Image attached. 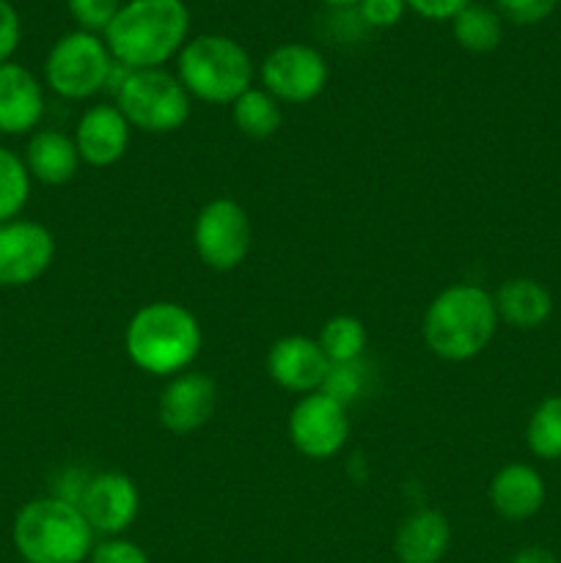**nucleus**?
I'll use <instances>...</instances> for the list:
<instances>
[{
	"label": "nucleus",
	"instance_id": "nucleus-1",
	"mask_svg": "<svg viewBox=\"0 0 561 563\" xmlns=\"http://www.w3.org/2000/svg\"><path fill=\"white\" fill-rule=\"evenodd\" d=\"M190 33L185 0H127L105 31L110 55L124 69H163Z\"/></svg>",
	"mask_w": 561,
	"mask_h": 563
},
{
	"label": "nucleus",
	"instance_id": "nucleus-2",
	"mask_svg": "<svg viewBox=\"0 0 561 563\" xmlns=\"http://www.w3.org/2000/svg\"><path fill=\"white\" fill-rule=\"evenodd\" d=\"M498 311L487 289L476 284H454L440 291L424 313V344L440 361H473L487 350L498 330Z\"/></svg>",
	"mask_w": 561,
	"mask_h": 563
},
{
	"label": "nucleus",
	"instance_id": "nucleus-3",
	"mask_svg": "<svg viewBox=\"0 0 561 563\" xmlns=\"http://www.w3.org/2000/svg\"><path fill=\"white\" fill-rule=\"evenodd\" d=\"M204 344L196 313L182 302H148L138 308L124 333L130 361L152 377H176L187 372Z\"/></svg>",
	"mask_w": 561,
	"mask_h": 563
},
{
	"label": "nucleus",
	"instance_id": "nucleus-4",
	"mask_svg": "<svg viewBox=\"0 0 561 563\" xmlns=\"http://www.w3.org/2000/svg\"><path fill=\"white\" fill-rule=\"evenodd\" d=\"M94 539L82 511L55 495L28 500L11 526V542L25 563H82L97 544Z\"/></svg>",
	"mask_w": 561,
	"mask_h": 563
},
{
	"label": "nucleus",
	"instance_id": "nucleus-5",
	"mask_svg": "<svg viewBox=\"0 0 561 563\" xmlns=\"http://www.w3.org/2000/svg\"><path fill=\"white\" fill-rule=\"evenodd\" d=\"M176 77L193 99L209 104H234L253 88V60L237 38L201 33L187 38L176 55Z\"/></svg>",
	"mask_w": 561,
	"mask_h": 563
},
{
	"label": "nucleus",
	"instance_id": "nucleus-6",
	"mask_svg": "<svg viewBox=\"0 0 561 563\" xmlns=\"http://www.w3.org/2000/svg\"><path fill=\"white\" fill-rule=\"evenodd\" d=\"M116 108L124 113L132 130L148 135H168L190 119L193 97L176 75L165 69H121L113 82Z\"/></svg>",
	"mask_w": 561,
	"mask_h": 563
},
{
	"label": "nucleus",
	"instance_id": "nucleus-7",
	"mask_svg": "<svg viewBox=\"0 0 561 563\" xmlns=\"http://www.w3.org/2000/svg\"><path fill=\"white\" fill-rule=\"evenodd\" d=\"M116 60L102 36L88 31H72L53 44L44 60V80L58 97L80 102L97 97L110 86Z\"/></svg>",
	"mask_w": 561,
	"mask_h": 563
},
{
	"label": "nucleus",
	"instance_id": "nucleus-8",
	"mask_svg": "<svg viewBox=\"0 0 561 563\" xmlns=\"http://www.w3.org/2000/svg\"><path fill=\"white\" fill-rule=\"evenodd\" d=\"M253 225L234 198H212L204 203L193 225V245L198 258L215 273H231L251 253Z\"/></svg>",
	"mask_w": 561,
	"mask_h": 563
},
{
	"label": "nucleus",
	"instance_id": "nucleus-9",
	"mask_svg": "<svg viewBox=\"0 0 561 563\" xmlns=\"http://www.w3.org/2000/svg\"><path fill=\"white\" fill-rule=\"evenodd\" d=\"M328 64L311 44L289 42L270 49L262 60V86L278 102L306 104L328 86Z\"/></svg>",
	"mask_w": 561,
	"mask_h": 563
},
{
	"label": "nucleus",
	"instance_id": "nucleus-10",
	"mask_svg": "<svg viewBox=\"0 0 561 563\" xmlns=\"http://www.w3.org/2000/svg\"><path fill=\"white\" fill-rule=\"evenodd\" d=\"M350 438V416L333 396L306 394L289 412V440L308 460H330L339 454Z\"/></svg>",
	"mask_w": 561,
	"mask_h": 563
},
{
	"label": "nucleus",
	"instance_id": "nucleus-11",
	"mask_svg": "<svg viewBox=\"0 0 561 563\" xmlns=\"http://www.w3.org/2000/svg\"><path fill=\"white\" fill-rule=\"evenodd\" d=\"M55 258V240L36 220L0 225V289H22L42 278Z\"/></svg>",
	"mask_w": 561,
	"mask_h": 563
},
{
	"label": "nucleus",
	"instance_id": "nucleus-12",
	"mask_svg": "<svg viewBox=\"0 0 561 563\" xmlns=\"http://www.w3.org/2000/svg\"><path fill=\"white\" fill-rule=\"evenodd\" d=\"M77 509L97 537H121L141 511V493L124 473H97L88 476Z\"/></svg>",
	"mask_w": 561,
	"mask_h": 563
},
{
	"label": "nucleus",
	"instance_id": "nucleus-13",
	"mask_svg": "<svg viewBox=\"0 0 561 563\" xmlns=\"http://www.w3.org/2000/svg\"><path fill=\"white\" fill-rule=\"evenodd\" d=\"M218 407V385L201 372H182L170 377L157 401V418L168 432L190 434L201 429Z\"/></svg>",
	"mask_w": 561,
	"mask_h": 563
},
{
	"label": "nucleus",
	"instance_id": "nucleus-14",
	"mask_svg": "<svg viewBox=\"0 0 561 563\" xmlns=\"http://www.w3.org/2000/svg\"><path fill=\"white\" fill-rule=\"evenodd\" d=\"M330 361L317 339L284 335L267 352V374L278 388L292 394H317L328 379Z\"/></svg>",
	"mask_w": 561,
	"mask_h": 563
},
{
	"label": "nucleus",
	"instance_id": "nucleus-15",
	"mask_svg": "<svg viewBox=\"0 0 561 563\" xmlns=\"http://www.w3.org/2000/svg\"><path fill=\"white\" fill-rule=\"evenodd\" d=\"M75 146L91 168H110L130 148L132 126L116 104H94L75 126Z\"/></svg>",
	"mask_w": 561,
	"mask_h": 563
},
{
	"label": "nucleus",
	"instance_id": "nucleus-16",
	"mask_svg": "<svg viewBox=\"0 0 561 563\" xmlns=\"http://www.w3.org/2000/svg\"><path fill=\"white\" fill-rule=\"evenodd\" d=\"M44 115V88L22 64L0 66V135L36 132Z\"/></svg>",
	"mask_w": 561,
	"mask_h": 563
},
{
	"label": "nucleus",
	"instance_id": "nucleus-17",
	"mask_svg": "<svg viewBox=\"0 0 561 563\" xmlns=\"http://www.w3.org/2000/svg\"><path fill=\"white\" fill-rule=\"evenodd\" d=\"M544 498H548V489L539 471L522 462L501 467L490 482V504L495 515L509 522L531 520L544 506Z\"/></svg>",
	"mask_w": 561,
	"mask_h": 563
},
{
	"label": "nucleus",
	"instance_id": "nucleus-18",
	"mask_svg": "<svg viewBox=\"0 0 561 563\" xmlns=\"http://www.w3.org/2000/svg\"><path fill=\"white\" fill-rule=\"evenodd\" d=\"M25 168L31 179L42 181L47 187H61L72 181L80 170V152L75 146V137L61 130H36L28 137Z\"/></svg>",
	"mask_w": 561,
	"mask_h": 563
},
{
	"label": "nucleus",
	"instance_id": "nucleus-19",
	"mask_svg": "<svg viewBox=\"0 0 561 563\" xmlns=\"http://www.w3.org/2000/svg\"><path fill=\"white\" fill-rule=\"evenodd\" d=\"M449 544L451 526L443 511L418 509L396 531L394 553L399 563H440Z\"/></svg>",
	"mask_w": 561,
	"mask_h": 563
},
{
	"label": "nucleus",
	"instance_id": "nucleus-20",
	"mask_svg": "<svg viewBox=\"0 0 561 563\" xmlns=\"http://www.w3.org/2000/svg\"><path fill=\"white\" fill-rule=\"evenodd\" d=\"M501 322L515 330H537L553 313V297L539 280L509 278L493 295Z\"/></svg>",
	"mask_w": 561,
	"mask_h": 563
},
{
	"label": "nucleus",
	"instance_id": "nucleus-21",
	"mask_svg": "<svg viewBox=\"0 0 561 563\" xmlns=\"http://www.w3.org/2000/svg\"><path fill=\"white\" fill-rule=\"evenodd\" d=\"M451 36H454V42L460 44L465 53L487 55L493 53L501 44V38H504V22H501V14L493 5H484L473 0L471 5H465V9L451 20Z\"/></svg>",
	"mask_w": 561,
	"mask_h": 563
},
{
	"label": "nucleus",
	"instance_id": "nucleus-22",
	"mask_svg": "<svg viewBox=\"0 0 561 563\" xmlns=\"http://www.w3.org/2000/svg\"><path fill=\"white\" fill-rule=\"evenodd\" d=\"M231 119H234V126L245 137H253V141H267L275 132L280 130V121H284V113H280V102L267 93L264 88H248L234 104H231Z\"/></svg>",
	"mask_w": 561,
	"mask_h": 563
},
{
	"label": "nucleus",
	"instance_id": "nucleus-23",
	"mask_svg": "<svg viewBox=\"0 0 561 563\" xmlns=\"http://www.w3.org/2000/svg\"><path fill=\"white\" fill-rule=\"evenodd\" d=\"M317 341L330 363H358L366 352L369 333L361 319L341 313V317L328 319L322 324Z\"/></svg>",
	"mask_w": 561,
	"mask_h": 563
},
{
	"label": "nucleus",
	"instance_id": "nucleus-24",
	"mask_svg": "<svg viewBox=\"0 0 561 563\" xmlns=\"http://www.w3.org/2000/svg\"><path fill=\"white\" fill-rule=\"evenodd\" d=\"M526 445L537 460H561V396L539 401L526 427Z\"/></svg>",
	"mask_w": 561,
	"mask_h": 563
},
{
	"label": "nucleus",
	"instance_id": "nucleus-25",
	"mask_svg": "<svg viewBox=\"0 0 561 563\" xmlns=\"http://www.w3.org/2000/svg\"><path fill=\"white\" fill-rule=\"evenodd\" d=\"M31 181L25 159L11 148L0 146V225L20 218L31 198Z\"/></svg>",
	"mask_w": 561,
	"mask_h": 563
},
{
	"label": "nucleus",
	"instance_id": "nucleus-26",
	"mask_svg": "<svg viewBox=\"0 0 561 563\" xmlns=\"http://www.w3.org/2000/svg\"><path fill=\"white\" fill-rule=\"evenodd\" d=\"M72 20L80 25V31L105 33L113 16L119 14L121 0H66Z\"/></svg>",
	"mask_w": 561,
	"mask_h": 563
},
{
	"label": "nucleus",
	"instance_id": "nucleus-27",
	"mask_svg": "<svg viewBox=\"0 0 561 563\" xmlns=\"http://www.w3.org/2000/svg\"><path fill=\"white\" fill-rule=\"evenodd\" d=\"M363 390V366L358 363H330L328 379L322 385V394L333 396L341 405H350Z\"/></svg>",
	"mask_w": 561,
	"mask_h": 563
},
{
	"label": "nucleus",
	"instance_id": "nucleus-28",
	"mask_svg": "<svg viewBox=\"0 0 561 563\" xmlns=\"http://www.w3.org/2000/svg\"><path fill=\"white\" fill-rule=\"evenodd\" d=\"M559 0H495V11L512 25H539L556 11Z\"/></svg>",
	"mask_w": 561,
	"mask_h": 563
},
{
	"label": "nucleus",
	"instance_id": "nucleus-29",
	"mask_svg": "<svg viewBox=\"0 0 561 563\" xmlns=\"http://www.w3.org/2000/svg\"><path fill=\"white\" fill-rule=\"evenodd\" d=\"M88 563H152L146 550L124 537H108L94 544Z\"/></svg>",
	"mask_w": 561,
	"mask_h": 563
},
{
	"label": "nucleus",
	"instance_id": "nucleus-30",
	"mask_svg": "<svg viewBox=\"0 0 561 563\" xmlns=\"http://www.w3.org/2000/svg\"><path fill=\"white\" fill-rule=\"evenodd\" d=\"M355 9L369 27H391L402 20L407 3L405 0H361Z\"/></svg>",
	"mask_w": 561,
	"mask_h": 563
},
{
	"label": "nucleus",
	"instance_id": "nucleus-31",
	"mask_svg": "<svg viewBox=\"0 0 561 563\" xmlns=\"http://www.w3.org/2000/svg\"><path fill=\"white\" fill-rule=\"evenodd\" d=\"M22 25L20 14H16L14 5L9 0H0V66L9 64L11 55L20 47Z\"/></svg>",
	"mask_w": 561,
	"mask_h": 563
},
{
	"label": "nucleus",
	"instance_id": "nucleus-32",
	"mask_svg": "<svg viewBox=\"0 0 561 563\" xmlns=\"http://www.w3.org/2000/svg\"><path fill=\"white\" fill-rule=\"evenodd\" d=\"M405 3L407 9H413L418 16H424V20L451 22L465 5H471L473 0H405Z\"/></svg>",
	"mask_w": 561,
	"mask_h": 563
},
{
	"label": "nucleus",
	"instance_id": "nucleus-33",
	"mask_svg": "<svg viewBox=\"0 0 561 563\" xmlns=\"http://www.w3.org/2000/svg\"><path fill=\"white\" fill-rule=\"evenodd\" d=\"M509 563H559V559L542 544H528V548L517 550Z\"/></svg>",
	"mask_w": 561,
	"mask_h": 563
},
{
	"label": "nucleus",
	"instance_id": "nucleus-34",
	"mask_svg": "<svg viewBox=\"0 0 561 563\" xmlns=\"http://www.w3.org/2000/svg\"><path fill=\"white\" fill-rule=\"evenodd\" d=\"M322 3L333 5V9H352V5H358L361 0H322Z\"/></svg>",
	"mask_w": 561,
	"mask_h": 563
}]
</instances>
